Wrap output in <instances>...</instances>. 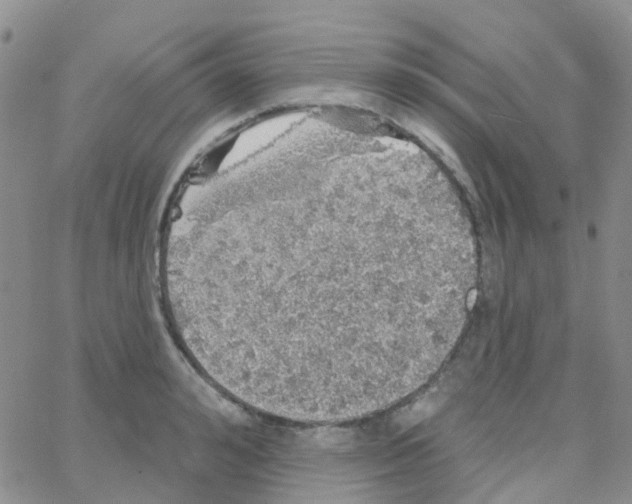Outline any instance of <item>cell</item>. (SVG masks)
<instances>
[{
  "label": "cell",
  "instance_id": "cell-1",
  "mask_svg": "<svg viewBox=\"0 0 632 504\" xmlns=\"http://www.w3.org/2000/svg\"><path fill=\"white\" fill-rule=\"evenodd\" d=\"M313 212L256 244L258 260H236L228 322L258 398L354 409L416 374L435 312L432 267L417 232L385 203Z\"/></svg>",
  "mask_w": 632,
  "mask_h": 504
}]
</instances>
